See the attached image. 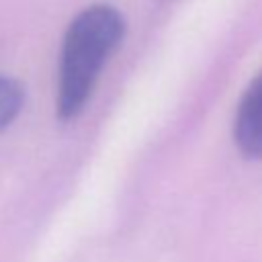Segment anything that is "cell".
Returning a JSON list of instances; mask_svg holds the SVG:
<instances>
[{
	"mask_svg": "<svg viewBox=\"0 0 262 262\" xmlns=\"http://www.w3.org/2000/svg\"><path fill=\"white\" fill-rule=\"evenodd\" d=\"M125 35V20L111 4H92L70 23L57 78V117L70 121L78 117L90 100L96 80Z\"/></svg>",
	"mask_w": 262,
	"mask_h": 262,
	"instance_id": "obj_1",
	"label": "cell"
},
{
	"mask_svg": "<svg viewBox=\"0 0 262 262\" xmlns=\"http://www.w3.org/2000/svg\"><path fill=\"white\" fill-rule=\"evenodd\" d=\"M233 139L246 158L262 160V72L242 94L233 123Z\"/></svg>",
	"mask_w": 262,
	"mask_h": 262,
	"instance_id": "obj_2",
	"label": "cell"
},
{
	"mask_svg": "<svg viewBox=\"0 0 262 262\" xmlns=\"http://www.w3.org/2000/svg\"><path fill=\"white\" fill-rule=\"evenodd\" d=\"M23 88L16 80L0 76V131H4L23 108Z\"/></svg>",
	"mask_w": 262,
	"mask_h": 262,
	"instance_id": "obj_3",
	"label": "cell"
}]
</instances>
